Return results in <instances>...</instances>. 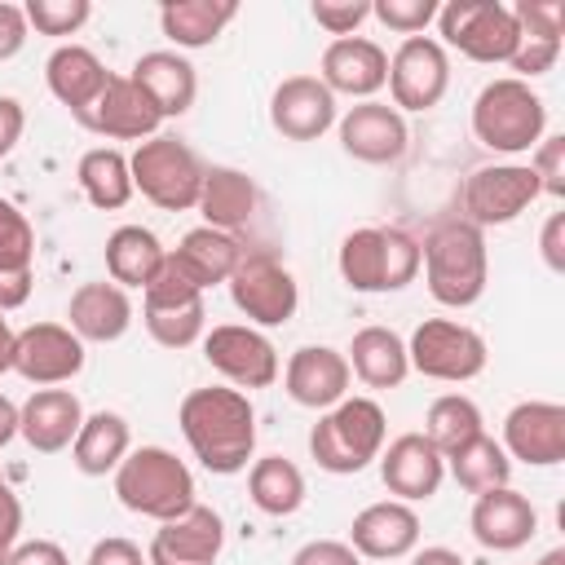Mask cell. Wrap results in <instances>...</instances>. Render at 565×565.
Segmentation results:
<instances>
[{"instance_id":"obj_1","label":"cell","mask_w":565,"mask_h":565,"mask_svg":"<svg viewBox=\"0 0 565 565\" xmlns=\"http://www.w3.org/2000/svg\"><path fill=\"white\" fill-rule=\"evenodd\" d=\"M177 428L190 455L212 477H234L256 455V406L243 388L230 384L190 388L177 406Z\"/></svg>"},{"instance_id":"obj_2","label":"cell","mask_w":565,"mask_h":565,"mask_svg":"<svg viewBox=\"0 0 565 565\" xmlns=\"http://www.w3.org/2000/svg\"><path fill=\"white\" fill-rule=\"evenodd\" d=\"M419 269L428 296L446 309H472L490 282V247L486 230L468 225L463 216L437 221L419 243Z\"/></svg>"},{"instance_id":"obj_3","label":"cell","mask_w":565,"mask_h":565,"mask_svg":"<svg viewBox=\"0 0 565 565\" xmlns=\"http://www.w3.org/2000/svg\"><path fill=\"white\" fill-rule=\"evenodd\" d=\"M335 269L349 291L362 296L402 291L419 278V238H411L397 225H362L340 238Z\"/></svg>"},{"instance_id":"obj_4","label":"cell","mask_w":565,"mask_h":565,"mask_svg":"<svg viewBox=\"0 0 565 565\" xmlns=\"http://www.w3.org/2000/svg\"><path fill=\"white\" fill-rule=\"evenodd\" d=\"M388 437L384 406L375 397H344L309 428V459L331 477H353L380 459Z\"/></svg>"},{"instance_id":"obj_5","label":"cell","mask_w":565,"mask_h":565,"mask_svg":"<svg viewBox=\"0 0 565 565\" xmlns=\"http://www.w3.org/2000/svg\"><path fill=\"white\" fill-rule=\"evenodd\" d=\"M115 477V499L150 521H172L190 512L194 499V472L185 459H177L168 446H137L124 455V463L110 472Z\"/></svg>"},{"instance_id":"obj_6","label":"cell","mask_w":565,"mask_h":565,"mask_svg":"<svg viewBox=\"0 0 565 565\" xmlns=\"http://www.w3.org/2000/svg\"><path fill=\"white\" fill-rule=\"evenodd\" d=\"M543 132H547V106L525 79L499 75L481 84V93L472 97V137L486 150L530 154L543 141Z\"/></svg>"},{"instance_id":"obj_7","label":"cell","mask_w":565,"mask_h":565,"mask_svg":"<svg viewBox=\"0 0 565 565\" xmlns=\"http://www.w3.org/2000/svg\"><path fill=\"white\" fill-rule=\"evenodd\" d=\"M203 168L207 163L172 132H154V137L137 141V150L128 154L132 190L163 212H190L199 203Z\"/></svg>"},{"instance_id":"obj_8","label":"cell","mask_w":565,"mask_h":565,"mask_svg":"<svg viewBox=\"0 0 565 565\" xmlns=\"http://www.w3.org/2000/svg\"><path fill=\"white\" fill-rule=\"evenodd\" d=\"M433 22L441 35L437 40L441 49H459L468 62H481V66H508L521 44L512 9L499 0H450L437 9Z\"/></svg>"},{"instance_id":"obj_9","label":"cell","mask_w":565,"mask_h":565,"mask_svg":"<svg viewBox=\"0 0 565 565\" xmlns=\"http://www.w3.org/2000/svg\"><path fill=\"white\" fill-rule=\"evenodd\" d=\"M406 362L411 371H419L424 380H441V384H468L486 371L490 349L481 340V331H472L468 322L455 318H424L411 340H406Z\"/></svg>"},{"instance_id":"obj_10","label":"cell","mask_w":565,"mask_h":565,"mask_svg":"<svg viewBox=\"0 0 565 565\" xmlns=\"http://www.w3.org/2000/svg\"><path fill=\"white\" fill-rule=\"evenodd\" d=\"M230 300L234 309L247 318V327L269 331V327H287L300 309V287L291 278V269L274 256V252H247L238 260V269L230 274Z\"/></svg>"},{"instance_id":"obj_11","label":"cell","mask_w":565,"mask_h":565,"mask_svg":"<svg viewBox=\"0 0 565 565\" xmlns=\"http://www.w3.org/2000/svg\"><path fill=\"white\" fill-rule=\"evenodd\" d=\"M539 194H543V185L530 172V163H486L463 181V194H459L463 212L459 216L477 230L512 225Z\"/></svg>"},{"instance_id":"obj_12","label":"cell","mask_w":565,"mask_h":565,"mask_svg":"<svg viewBox=\"0 0 565 565\" xmlns=\"http://www.w3.org/2000/svg\"><path fill=\"white\" fill-rule=\"evenodd\" d=\"M203 358L230 388H243V393L269 388L282 371L274 340L247 322H221V327L203 331Z\"/></svg>"},{"instance_id":"obj_13","label":"cell","mask_w":565,"mask_h":565,"mask_svg":"<svg viewBox=\"0 0 565 565\" xmlns=\"http://www.w3.org/2000/svg\"><path fill=\"white\" fill-rule=\"evenodd\" d=\"M450 88V53L433 35H411L388 57V106L433 110Z\"/></svg>"},{"instance_id":"obj_14","label":"cell","mask_w":565,"mask_h":565,"mask_svg":"<svg viewBox=\"0 0 565 565\" xmlns=\"http://www.w3.org/2000/svg\"><path fill=\"white\" fill-rule=\"evenodd\" d=\"M84 340L66 322H31L13 335V371L35 388L71 384L84 371Z\"/></svg>"},{"instance_id":"obj_15","label":"cell","mask_w":565,"mask_h":565,"mask_svg":"<svg viewBox=\"0 0 565 565\" xmlns=\"http://www.w3.org/2000/svg\"><path fill=\"white\" fill-rule=\"evenodd\" d=\"M335 132H340V150L358 163H397L411 146V128H406V115L393 110L388 102L371 97V102H358L349 106L340 119H335Z\"/></svg>"},{"instance_id":"obj_16","label":"cell","mask_w":565,"mask_h":565,"mask_svg":"<svg viewBox=\"0 0 565 565\" xmlns=\"http://www.w3.org/2000/svg\"><path fill=\"white\" fill-rule=\"evenodd\" d=\"M499 446L508 450V459H521L530 468H556L565 459V406L543 397L516 402L503 415Z\"/></svg>"},{"instance_id":"obj_17","label":"cell","mask_w":565,"mask_h":565,"mask_svg":"<svg viewBox=\"0 0 565 565\" xmlns=\"http://www.w3.org/2000/svg\"><path fill=\"white\" fill-rule=\"evenodd\" d=\"M225 547V521L216 508L194 503L190 512L159 521L150 547H146V565H216Z\"/></svg>"},{"instance_id":"obj_18","label":"cell","mask_w":565,"mask_h":565,"mask_svg":"<svg viewBox=\"0 0 565 565\" xmlns=\"http://www.w3.org/2000/svg\"><path fill=\"white\" fill-rule=\"evenodd\" d=\"M278 375H282L287 397L305 411H318V415L331 411L335 402H344L349 384H353V371H349L344 353L331 349V344H300Z\"/></svg>"},{"instance_id":"obj_19","label":"cell","mask_w":565,"mask_h":565,"mask_svg":"<svg viewBox=\"0 0 565 565\" xmlns=\"http://www.w3.org/2000/svg\"><path fill=\"white\" fill-rule=\"evenodd\" d=\"M335 119V97L318 75H287L269 93V124L282 141H318Z\"/></svg>"},{"instance_id":"obj_20","label":"cell","mask_w":565,"mask_h":565,"mask_svg":"<svg viewBox=\"0 0 565 565\" xmlns=\"http://www.w3.org/2000/svg\"><path fill=\"white\" fill-rule=\"evenodd\" d=\"M468 530L486 552H516L539 534V508L530 503V494L494 486L486 494H472Z\"/></svg>"},{"instance_id":"obj_21","label":"cell","mask_w":565,"mask_h":565,"mask_svg":"<svg viewBox=\"0 0 565 565\" xmlns=\"http://www.w3.org/2000/svg\"><path fill=\"white\" fill-rule=\"evenodd\" d=\"M380 481L402 503H428L446 481V459L424 433H402L380 450Z\"/></svg>"},{"instance_id":"obj_22","label":"cell","mask_w":565,"mask_h":565,"mask_svg":"<svg viewBox=\"0 0 565 565\" xmlns=\"http://www.w3.org/2000/svg\"><path fill=\"white\" fill-rule=\"evenodd\" d=\"M419 512L415 503H402V499H380V503H366L353 525H349V547L362 556V561H402L419 547Z\"/></svg>"},{"instance_id":"obj_23","label":"cell","mask_w":565,"mask_h":565,"mask_svg":"<svg viewBox=\"0 0 565 565\" xmlns=\"http://www.w3.org/2000/svg\"><path fill=\"white\" fill-rule=\"evenodd\" d=\"M318 79L331 88V97H358L371 102L388 84V53L366 35H344L322 49Z\"/></svg>"},{"instance_id":"obj_24","label":"cell","mask_w":565,"mask_h":565,"mask_svg":"<svg viewBox=\"0 0 565 565\" xmlns=\"http://www.w3.org/2000/svg\"><path fill=\"white\" fill-rule=\"evenodd\" d=\"M79 124L106 141H146L159 132V110L146 102V93L128 75H110L102 97L79 115Z\"/></svg>"},{"instance_id":"obj_25","label":"cell","mask_w":565,"mask_h":565,"mask_svg":"<svg viewBox=\"0 0 565 565\" xmlns=\"http://www.w3.org/2000/svg\"><path fill=\"white\" fill-rule=\"evenodd\" d=\"M128 79L146 93V102L159 110V119H181L199 97V71L177 49H150L132 62Z\"/></svg>"},{"instance_id":"obj_26","label":"cell","mask_w":565,"mask_h":565,"mask_svg":"<svg viewBox=\"0 0 565 565\" xmlns=\"http://www.w3.org/2000/svg\"><path fill=\"white\" fill-rule=\"evenodd\" d=\"M79 424H84V406H79V397L71 388H35L18 406V437L35 455H62V450H71Z\"/></svg>"},{"instance_id":"obj_27","label":"cell","mask_w":565,"mask_h":565,"mask_svg":"<svg viewBox=\"0 0 565 565\" xmlns=\"http://www.w3.org/2000/svg\"><path fill=\"white\" fill-rule=\"evenodd\" d=\"M66 327L84 344H115L132 327V296L119 282H106V278L79 282L71 291V305H66Z\"/></svg>"},{"instance_id":"obj_28","label":"cell","mask_w":565,"mask_h":565,"mask_svg":"<svg viewBox=\"0 0 565 565\" xmlns=\"http://www.w3.org/2000/svg\"><path fill=\"white\" fill-rule=\"evenodd\" d=\"M44 84H49V93L79 119L97 97H102V88L110 84V71H106V62L88 49V44H57L53 53H49V62H44Z\"/></svg>"},{"instance_id":"obj_29","label":"cell","mask_w":565,"mask_h":565,"mask_svg":"<svg viewBox=\"0 0 565 565\" xmlns=\"http://www.w3.org/2000/svg\"><path fill=\"white\" fill-rule=\"evenodd\" d=\"M256 203H260V190L243 168H230V163L203 168V185H199V203H194L203 225L238 234L243 225H252Z\"/></svg>"},{"instance_id":"obj_30","label":"cell","mask_w":565,"mask_h":565,"mask_svg":"<svg viewBox=\"0 0 565 565\" xmlns=\"http://www.w3.org/2000/svg\"><path fill=\"white\" fill-rule=\"evenodd\" d=\"M344 362H349L353 380H362L366 388H397L411 375L406 340L393 327H362V331H353V340L344 349Z\"/></svg>"},{"instance_id":"obj_31","label":"cell","mask_w":565,"mask_h":565,"mask_svg":"<svg viewBox=\"0 0 565 565\" xmlns=\"http://www.w3.org/2000/svg\"><path fill=\"white\" fill-rule=\"evenodd\" d=\"M132 450V428L119 411H93L84 415L75 441H71V463L84 477H106L124 463V455Z\"/></svg>"},{"instance_id":"obj_32","label":"cell","mask_w":565,"mask_h":565,"mask_svg":"<svg viewBox=\"0 0 565 565\" xmlns=\"http://www.w3.org/2000/svg\"><path fill=\"white\" fill-rule=\"evenodd\" d=\"M177 265L207 291L216 282H230V274L238 269V260L247 256V247L238 243V234L212 230V225H194L177 247H172Z\"/></svg>"},{"instance_id":"obj_33","label":"cell","mask_w":565,"mask_h":565,"mask_svg":"<svg viewBox=\"0 0 565 565\" xmlns=\"http://www.w3.org/2000/svg\"><path fill=\"white\" fill-rule=\"evenodd\" d=\"M102 252H106L110 282H119L124 291H132V287L141 291L154 278V269L163 265V256H168V247L159 243V234L146 230V225H119V230H110Z\"/></svg>"},{"instance_id":"obj_34","label":"cell","mask_w":565,"mask_h":565,"mask_svg":"<svg viewBox=\"0 0 565 565\" xmlns=\"http://www.w3.org/2000/svg\"><path fill=\"white\" fill-rule=\"evenodd\" d=\"M238 18L234 0H168L159 9V26L163 35L181 49H207L221 40V31Z\"/></svg>"},{"instance_id":"obj_35","label":"cell","mask_w":565,"mask_h":565,"mask_svg":"<svg viewBox=\"0 0 565 565\" xmlns=\"http://www.w3.org/2000/svg\"><path fill=\"white\" fill-rule=\"evenodd\" d=\"M75 181L84 190V199L97 212H119L137 190H132V172H128V154L119 146H93L79 154L75 163Z\"/></svg>"},{"instance_id":"obj_36","label":"cell","mask_w":565,"mask_h":565,"mask_svg":"<svg viewBox=\"0 0 565 565\" xmlns=\"http://www.w3.org/2000/svg\"><path fill=\"white\" fill-rule=\"evenodd\" d=\"M247 499L265 516H291L305 503V472L287 455H260L247 468Z\"/></svg>"},{"instance_id":"obj_37","label":"cell","mask_w":565,"mask_h":565,"mask_svg":"<svg viewBox=\"0 0 565 565\" xmlns=\"http://www.w3.org/2000/svg\"><path fill=\"white\" fill-rule=\"evenodd\" d=\"M446 472L468 494H486L494 486H512V459H508V450L490 433H477L472 441H463L459 450H450L446 455Z\"/></svg>"},{"instance_id":"obj_38","label":"cell","mask_w":565,"mask_h":565,"mask_svg":"<svg viewBox=\"0 0 565 565\" xmlns=\"http://www.w3.org/2000/svg\"><path fill=\"white\" fill-rule=\"evenodd\" d=\"M477 433H486L481 406L468 393H441L428 402L424 411V437L433 441V450L446 459L450 450H459L463 441H472Z\"/></svg>"},{"instance_id":"obj_39","label":"cell","mask_w":565,"mask_h":565,"mask_svg":"<svg viewBox=\"0 0 565 565\" xmlns=\"http://www.w3.org/2000/svg\"><path fill=\"white\" fill-rule=\"evenodd\" d=\"M141 322L154 344L163 349H190L207 331V305H185V309H141Z\"/></svg>"},{"instance_id":"obj_40","label":"cell","mask_w":565,"mask_h":565,"mask_svg":"<svg viewBox=\"0 0 565 565\" xmlns=\"http://www.w3.org/2000/svg\"><path fill=\"white\" fill-rule=\"evenodd\" d=\"M199 300H203V287L177 265L172 252L163 256L154 278L141 287V309H185V305H199Z\"/></svg>"},{"instance_id":"obj_41","label":"cell","mask_w":565,"mask_h":565,"mask_svg":"<svg viewBox=\"0 0 565 565\" xmlns=\"http://www.w3.org/2000/svg\"><path fill=\"white\" fill-rule=\"evenodd\" d=\"M26 13V26L35 35H75L88 18H93V4L88 0H26L22 4Z\"/></svg>"},{"instance_id":"obj_42","label":"cell","mask_w":565,"mask_h":565,"mask_svg":"<svg viewBox=\"0 0 565 565\" xmlns=\"http://www.w3.org/2000/svg\"><path fill=\"white\" fill-rule=\"evenodd\" d=\"M35 265V230L22 207L0 199V269H31Z\"/></svg>"},{"instance_id":"obj_43","label":"cell","mask_w":565,"mask_h":565,"mask_svg":"<svg viewBox=\"0 0 565 565\" xmlns=\"http://www.w3.org/2000/svg\"><path fill=\"white\" fill-rule=\"evenodd\" d=\"M508 9L516 18L521 40H552V44H561V35H565V4L561 0H516Z\"/></svg>"},{"instance_id":"obj_44","label":"cell","mask_w":565,"mask_h":565,"mask_svg":"<svg viewBox=\"0 0 565 565\" xmlns=\"http://www.w3.org/2000/svg\"><path fill=\"white\" fill-rule=\"evenodd\" d=\"M437 0H371V18L384 22L388 31H397L402 40L424 35V26L437 18Z\"/></svg>"},{"instance_id":"obj_45","label":"cell","mask_w":565,"mask_h":565,"mask_svg":"<svg viewBox=\"0 0 565 565\" xmlns=\"http://www.w3.org/2000/svg\"><path fill=\"white\" fill-rule=\"evenodd\" d=\"M309 13L331 40H344V35H358V26L371 18V0H313Z\"/></svg>"},{"instance_id":"obj_46","label":"cell","mask_w":565,"mask_h":565,"mask_svg":"<svg viewBox=\"0 0 565 565\" xmlns=\"http://www.w3.org/2000/svg\"><path fill=\"white\" fill-rule=\"evenodd\" d=\"M530 172L539 177L547 199L565 194V137L561 132H543V141L530 150Z\"/></svg>"},{"instance_id":"obj_47","label":"cell","mask_w":565,"mask_h":565,"mask_svg":"<svg viewBox=\"0 0 565 565\" xmlns=\"http://www.w3.org/2000/svg\"><path fill=\"white\" fill-rule=\"evenodd\" d=\"M556 57H561V44H552V40H521L516 44V53H512V71H516V79H539V75H547L552 66H556Z\"/></svg>"},{"instance_id":"obj_48","label":"cell","mask_w":565,"mask_h":565,"mask_svg":"<svg viewBox=\"0 0 565 565\" xmlns=\"http://www.w3.org/2000/svg\"><path fill=\"white\" fill-rule=\"evenodd\" d=\"M291 565H362V556L344 539H309L305 547H296Z\"/></svg>"},{"instance_id":"obj_49","label":"cell","mask_w":565,"mask_h":565,"mask_svg":"<svg viewBox=\"0 0 565 565\" xmlns=\"http://www.w3.org/2000/svg\"><path fill=\"white\" fill-rule=\"evenodd\" d=\"M26 35H31V26H26V13H22V4H9V0H0V62L18 57V53L26 49Z\"/></svg>"},{"instance_id":"obj_50","label":"cell","mask_w":565,"mask_h":565,"mask_svg":"<svg viewBox=\"0 0 565 565\" xmlns=\"http://www.w3.org/2000/svg\"><path fill=\"white\" fill-rule=\"evenodd\" d=\"M84 565H146V552H141L132 539L110 534V539H97V543L88 547V561H84Z\"/></svg>"},{"instance_id":"obj_51","label":"cell","mask_w":565,"mask_h":565,"mask_svg":"<svg viewBox=\"0 0 565 565\" xmlns=\"http://www.w3.org/2000/svg\"><path fill=\"white\" fill-rule=\"evenodd\" d=\"M539 256L552 274H565V212H552L539 230Z\"/></svg>"},{"instance_id":"obj_52","label":"cell","mask_w":565,"mask_h":565,"mask_svg":"<svg viewBox=\"0 0 565 565\" xmlns=\"http://www.w3.org/2000/svg\"><path fill=\"white\" fill-rule=\"evenodd\" d=\"M9 565H71V556L53 539H26V543H13Z\"/></svg>"},{"instance_id":"obj_53","label":"cell","mask_w":565,"mask_h":565,"mask_svg":"<svg viewBox=\"0 0 565 565\" xmlns=\"http://www.w3.org/2000/svg\"><path fill=\"white\" fill-rule=\"evenodd\" d=\"M35 274L31 269H0V313H13L31 300Z\"/></svg>"},{"instance_id":"obj_54","label":"cell","mask_w":565,"mask_h":565,"mask_svg":"<svg viewBox=\"0 0 565 565\" xmlns=\"http://www.w3.org/2000/svg\"><path fill=\"white\" fill-rule=\"evenodd\" d=\"M22 128H26V110L18 97H0V159L13 154V146L22 141Z\"/></svg>"},{"instance_id":"obj_55","label":"cell","mask_w":565,"mask_h":565,"mask_svg":"<svg viewBox=\"0 0 565 565\" xmlns=\"http://www.w3.org/2000/svg\"><path fill=\"white\" fill-rule=\"evenodd\" d=\"M411 565H468V561L455 547H441L437 543V547H415L411 552Z\"/></svg>"},{"instance_id":"obj_56","label":"cell","mask_w":565,"mask_h":565,"mask_svg":"<svg viewBox=\"0 0 565 565\" xmlns=\"http://www.w3.org/2000/svg\"><path fill=\"white\" fill-rule=\"evenodd\" d=\"M13 437H18V406L0 393V450H4Z\"/></svg>"},{"instance_id":"obj_57","label":"cell","mask_w":565,"mask_h":565,"mask_svg":"<svg viewBox=\"0 0 565 565\" xmlns=\"http://www.w3.org/2000/svg\"><path fill=\"white\" fill-rule=\"evenodd\" d=\"M13 335H18V331H13V327H9V318L0 313V375H4V371H13Z\"/></svg>"},{"instance_id":"obj_58","label":"cell","mask_w":565,"mask_h":565,"mask_svg":"<svg viewBox=\"0 0 565 565\" xmlns=\"http://www.w3.org/2000/svg\"><path fill=\"white\" fill-rule=\"evenodd\" d=\"M13 543H18V534H9V530L0 525V565H9V552H13Z\"/></svg>"},{"instance_id":"obj_59","label":"cell","mask_w":565,"mask_h":565,"mask_svg":"<svg viewBox=\"0 0 565 565\" xmlns=\"http://www.w3.org/2000/svg\"><path fill=\"white\" fill-rule=\"evenodd\" d=\"M539 565H565V547H552V552H543V556H539Z\"/></svg>"},{"instance_id":"obj_60","label":"cell","mask_w":565,"mask_h":565,"mask_svg":"<svg viewBox=\"0 0 565 565\" xmlns=\"http://www.w3.org/2000/svg\"><path fill=\"white\" fill-rule=\"evenodd\" d=\"M4 494H13V490H9V481H4V472H0V499H4Z\"/></svg>"}]
</instances>
